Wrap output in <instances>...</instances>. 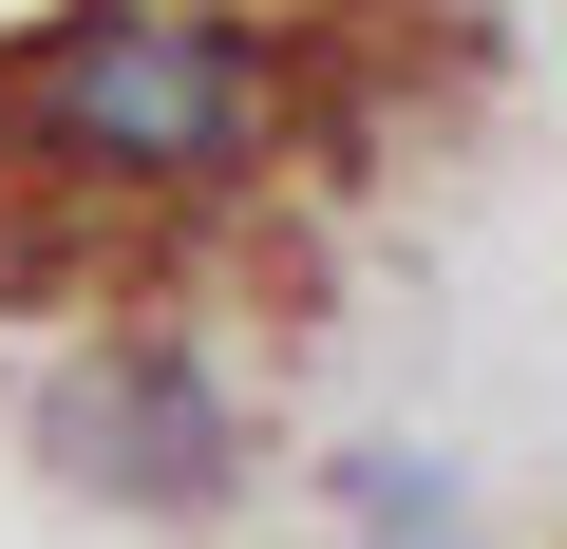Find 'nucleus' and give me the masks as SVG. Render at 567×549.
<instances>
[{"mask_svg":"<svg viewBox=\"0 0 567 549\" xmlns=\"http://www.w3.org/2000/svg\"><path fill=\"white\" fill-rule=\"evenodd\" d=\"M0 114L39 152H76V171H227L265 133V58L208 39V20H76L58 58H20Z\"/></svg>","mask_w":567,"mask_h":549,"instance_id":"f257e3e1","label":"nucleus"},{"mask_svg":"<svg viewBox=\"0 0 567 549\" xmlns=\"http://www.w3.org/2000/svg\"><path fill=\"white\" fill-rule=\"evenodd\" d=\"M39 455L95 474V492H152V511L227 492V417H208L189 360H76V379H39Z\"/></svg>","mask_w":567,"mask_h":549,"instance_id":"f03ea898","label":"nucleus"}]
</instances>
